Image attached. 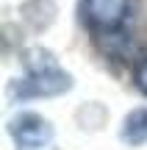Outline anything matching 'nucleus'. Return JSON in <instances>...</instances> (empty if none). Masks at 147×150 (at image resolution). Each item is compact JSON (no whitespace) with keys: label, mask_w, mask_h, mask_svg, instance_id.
Returning a JSON list of instances; mask_svg holds the SVG:
<instances>
[{"label":"nucleus","mask_w":147,"mask_h":150,"mask_svg":"<svg viewBox=\"0 0 147 150\" xmlns=\"http://www.w3.org/2000/svg\"><path fill=\"white\" fill-rule=\"evenodd\" d=\"M25 67L28 72L22 78L11 81L8 86L11 103H25V100H33V97H56L72 89V75L61 70L56 56L44 47L25 50Z\"/></svg>","instance_id":"1"},{"label":"nucleus","mask_w":147,"mask_h":150,"mask_svg":"<svg viewBox=\"0 0 147 150\" xmlns=\"http://www.w3.org/2000/svg\"><path fill=\"white\" fill-rule=\"evenodd\" d=\"M133 0H81V20L97 36H117L131 17Z\"/></svg>","instance_id":"2"},{"label":"nucleus","mask_w":147,"mask_h":150,"mask_svg":"<svg viewBox=\"0 0 147 150\" xmlns=\"http://www.w3.org/2000/svg\"><path fill=\"white\" fill-rule=\"evenodd\" d=\"M8 134L14 139L17 150H53L56 131L50 120H44L36 111H20L8 120Z\"/></svg>","instance_id":"3"},{"label":"nucleus","mask_w":147,"mask_h":150,"mask_svg":"<svg viewBox=\"0 0 147 150\" xmlns=\"http://www.w3.org/2000/svg\"><path fill=\"white\" fill-rule=\"evenodd\" d=\"M122 142L125 145H144L147 142V108H133L131 114L125 117L122 122V131H120Z\"/></svg>","instance_id":"4"},{"label":"nucleus","mask_w":147,"mask_h":150,"mask_svg":"<svg viewBox=\"0 0 147 150\" xmlns=\"http://www.w3.org/2000/svg\"><path fill=\"white\" fill-rule=\"evenodd\" d=\"M133 83H136L139 92H144V95H147V56H144V59H139L136 67H133Z\"/></svg>","instance_id":"5"}]
</instances>
